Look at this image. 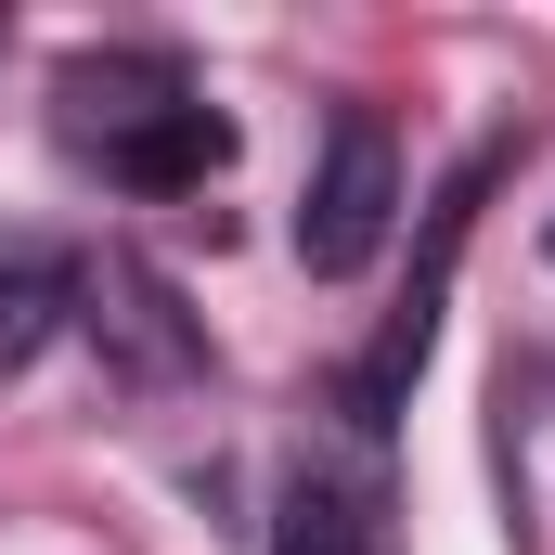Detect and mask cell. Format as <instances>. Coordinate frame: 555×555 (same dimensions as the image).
<instances>
[{
	"mask_svg": "<svg viewBox=\"0 0 555 555\" xmlns=\"http://www.w3.org/2000/svg\"><path fill=\"white\" fill-rule=\"evenodd\" d=\"M388 220H401V142H388L375 104H349V117L323 130L310 194H297V259H310L323 284H349V272H375Z\"/></svg>",
	"mask_w": 555,
	"mask_h": 555,
	"instance_id": "obj_2",
	"label": "cell"
},
{
	"mask_svg": "<svg viewBox=\"0 0 555 555\" xmlns=\"http://www.w3.org/2000/svg\"><path fill=\"white\" fill-rule=\"evenodd\" d=\"M52 104H65V142L104 155V181H130V194H194L233 168V117L168 52H78L52 78Z\"/></svg>",
	"mask_w": 555,
	"mask_h": 555,
	"instance_id": "obj_1",
	"label": "cell"
},
{
	"mask_svg": "<svg viewBox=\"0 0 555 555\" xmlns=\"http://www.w3.org/2000/svg\"><path fill=\"white\" fill-rule=\"evenodd\" d=\"M272 555H401L388 517V465L375 452H297L272 504Z\"/></svg>",
	"mask_w": 555,
	"mask_h": 555,
	"instance_id": "obj_3",
	"label": "cell"
},
{
	"mask_svg": "<svg viewBox=\"0 0 555 555\" xmlns=\"http://www.w3.org/2000/svg\"><path fill=\"white\" fill-rule=\"evenodd\" d=\"M65 323H78V259L39 246V233H0V388H13Z\"/></svg>",
	"mask_w": 555,
	"mask_h": 555,
	"instance_id": "obj_4",
	"label": "cell"
}]
</instances>
